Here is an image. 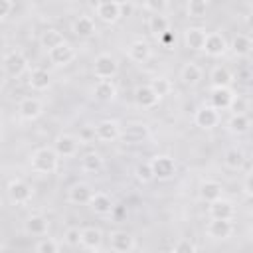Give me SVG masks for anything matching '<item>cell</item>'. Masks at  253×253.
<instances>
[{"label": "cell", "mask_w": 253, "mask_h": 253, "mask_svg": "<svg viewBox=\"0 0 253 253\" xmlns=\"http://www.w3.org/2000/svg\"><path fill=\"white\" fill-rule=\"evenodd\" d=\"M57 162H59V154L55 152L53 146L36 148L30 156V166L38 174H53L57 170Z\"/></svg>", "instance_id": "cell-1"}, {"label": "cell", "mask_w": 253, "mask_h": 253, "mask_svg": "<svg viewBox=\"0 0 253 253\" xmlns=\"http://www.w3.org/2000/svg\"><path fill=\"white\" fill-rule=\"evenodd\" d=\"M93 73L97 79H113L119 73V61L111 53H99L93 63Z\"/></svg>", "instance_id": "cell-2"}, {"label": "cell", "mask_w": 253, "mask_h": 253, "mask_svg": "<svg viewBox=\"0 0 253 253\" xmlns=\"http://www.w3.org/2000/svg\"><path fill=\"white\" fill-rule=\"evenodd\" d=\"M150 164H152V170H154V178L160 180V182L172 180L174 174H176V162H174L172 156L156 154V156L150 158Z\"/></svg>", "instance_id": "cell-3"}, {"label": "cell", "mask_w": 253, "mask_h": 253, "mask_svg": "<svg viewBox=\"0 0 253 253\" xmlns=\"http://www.w3.org/2000/svg\"><path fill=\"white\" fill-rule=\"evenodd\" d=\"M97 18L105 24H115L123 18V2L119 0H101L95 8Z\"/></svg>", "instance_id": "cell-4"}, {"label": "cell", "mask_w": 253, "mask_h": 253, "mask_svg": "<svg viewBox=\"0 0 253 253\" xmlns=\"http://www.w3.org/2000/svg\"><path fill=\"white\" fill-rule=\"evenodd\" d=\"M93 132H95V138L97 140H101V142H113V140L121 138L123 128H121L119 121H115V119H103V121H99L95 125Z\"/></svg>", "instance_id": "cell-5"}, {"label": "cell", "mask_w": 253, "mask_h": 253, "mask_svg": "<svg viewBox=\"0 0 253 253\" xmlns=\"http://www.w3.org/2000/svg\"><path fill=\"white\" fill-rule=\"evenodd\" d=\"M4 71H6V75H10L14 79L20 77V75H24L28 71V59H26V55L22 51H18V49L8 51L4 55Z\"/></svg>", "instance_id": "cell-6"}, {"label": "cell", "mask_w": 253, "mask_h": 253, "mask_svg": "<svg viewBox=\"0 0 253 253\" xmlns=\"http://www.w3.org/2000/svg\"><path fill=\"white\" fill-rule=\"evenodd\" d=\"M6 192H8L10 202H12V204H16V206L28 204V202L32 200V196H34L32 186H30L28 182H24V180H10V182H8V188H6Z\"/></svg>", "instance_id": "cell-7"}, {"label": "cell", "mask_w": 253, "mask_h": 253, "mask_svg": "<svg viewBox=\"0 0 253 253\" xmlns=\"http://www.w3.org/2000/svg\"><path fill=\"white\" fill-rule=\"evenodd\" d=\"M194 123H196V126L210 130L219 125V111L213 105H202L194 115Z\"/></svg>", "instance_id": "cell-8"}, {"label": "cell", "mask_w": 253, "mask_h": 253, "mask_svg": "<svg viewBox=\"0 0 253 253\" xmlns=\"http://www.w3.org/2000/svg\"><path fill=\"white\" fill-rule=\"evenodd\" d=\"M146 138H150V128L144 123H130L121 132V140L126 144H138Z\"/></svg>", "instance_id": "cell-9"}, {"label": "cell", "mask_w": 253, "mask_h": 253, "mask_svg": "<svg viewBox=\"0 0 253 253\" xmlns=\"http://www.w3.org/2000/svg\"><path fill=\"white\" fill-rule=\"evenodd\" d=\"M208 213H210V217H213V219H233V215H235V206H233V202H229V200H225V198H217V200L210 202Z\"/></svg>", "instance_id": "cell-10"}, {"label": "cell", "mask_w": 253, "mask_h": 253, "mask_svg": "<svg viewBox=\"0 0 253 253\" xmlns=\"http://www.w3.org/2000/svg\"><path fill=\"white\" fill-rule=\"evenodd\" d=\"M109 245L117 253H130V251L136 249L134 237L130 233H126V231H113L109 235Z\"/></svg>", "instance_id": "cell-11"}, {"label": "cell", "mask_w": 253, "mask_h": 253, "mask_svg": "<svg viewBox=\"0 0 253 253\" xmlns=\"http://www.w3.org/2000/svg\"><path fill=\"white\" fill-rule=\"evenodd\" d=\"M227 40L221 32H210L208 38H206V45H204V51L210 55V57H219L227 51Z\"/></svg>", "instance_id": "cell-12"}, {"label": "cell", "mask_w": 253, "mask_h": 253, "mask_svg": "<svg viewBox=\"0 0 253 253\" xmlns=\"http://www.w3.org/2000/svg\"><path fill=\"white\" fill-rule=\"evenodd\" d=\"M42 113H43V103L36 97H26L18 105V115L24 121H36L38 117H42Z\"/></svg>", "instance_id": "cell-13"}, {"label": "cell", "mask_w": 253, "mask_h": 253, "mask_svg": "<svg viewBox=\"0 0 253 253\" xmlns=\"http://www.w3.org/2000/svg\"><path fill=\"white\" fill-rule=\"evenodd\" d=\"M208 235L211 237V239H215V241H225V239H229L231 237V233H233V223H231V219H213L211 217V221L208 223Z\"/></svg>", "instance_id": "cell-14"}, {"label": "cell", "mask_w": 253, "mask_h": 253, "mask_svg": "<svg viewBox=\"0 0 253 253\" xmlns=\"http://www.w3.org/2000/svg\"><path fill=\"white\" fill-rule=\"evenodd\" d=\"M47 57H49V61H51L53 65L63 67V65H69V63L75 59V49H73L67 42H63L61 45L49 49V51H47Z\"/></svg>", "instance_id": "cell-15"}, {"label": "cell", "mask_w": 253, "mask_h": 253, "mask_svg": "<svg viewBox=\"0 0 253 253\" xmlns=\"http://www.w3.org/2000/svg\"><path fill=\"white\" fill-rule=\"evenodd\" d=\"M53 148L59 156L63 158H71L77 154L79 150V140L73 136V134H59L55 140H53Z\"/></svg>", "instance_id": "cell-16"}, {"label": "cell", "mask_w": 253, "mask_h": 253, "mask_svg": "<svg viewBox=\"0 0 253 253\" xmlns=\"http://www.w3.org/2000/svg\"><path fill=\"white\" fill-rule=\"evenodd\" d=\"M237 95L231 91V87H213L211 89V105L217 109V111H225V109H231V103Z\"/></svg>", "instance_id": "cell-17"}, {"label": "cell", "mask_w": 253, "mask_h": 253, "mask_svg": "<svg viewBox=\"0 0 253 253\" xmlns=\"http://www.w3.org/2000/svg\"><path fill=\"white\" fill-rule=\"evenodd\" d=\"M89 208H91V211H93L95 215H101V217L111 215L113 210H115L113 200H111L105 192H95L93 198H91V202H89Z\"/></svg>", "instance_id": "cell-18"}, {"label": "cell", "mask_w": 253, "mask_h": 253, "mask_svg": "<svg viewBox=\"0 0 253 253\" xmlns=\"http://www.w3.org/2000/svg\"><path fill=\"white\" fill-rule=\"evenodd\" d=\"M134 101H136V105L138 107H142V109H152L158 101H160V97L156 95V91L150 87V83L148 85H138L136 89H134Z\"/></svg>", "instance_id": "cell-19"}, {"label": "cell", "mask_w": 253, "mask_h": 253, "mask_svg": "<svg viewBox=\"0 0 253 253\" xmlns=\"http://www.w3.org/2000/svg\"><path fill=\"white\" fill-rule=\"evenodd\" d=\"M93 194H95V192L91 190L89 184L77 182V184H73V186L67 190V200H69L71 204H89L91 198H93Z\"/></svg>", "instance_id": "cell-20"}, {"label": "cell", "mask_w": 253, "mask_h": 253, "mask_svg": "<svg viewBox=\"0 0 253 253\" xmlns=\"http://www.w3.org/2000/svg\"><path fill=\"white\" fill-rule=\"evenodd\" d=\"M103 245V231L99 227H83L81 229V247L89 251H99Z\"/></svg>", "instance_id": "cell-21"}, {"label": "cell", "mask_w": 253, "mask_h": 253, "mask_svg": "<svg viewBox=\"0 0 253 253\" xmlns=\"http://www.w3.org/2000/svg\"><path fill=\"white\" fill-rule=\"evenodd\" d=\"M206 38H208V34H206L204 28H188V30L184 32V45H186L188 49L200 51V49H204V45H206Z\"/></svg>", "instance_id": "cell-22"}, {"label": "cell", "mask_w": 253, "mask_h": 253, "mask_svg": "<svg viewBox=\"0 0 253 253\" xmlns=\"http://www.w3.org/2000/svg\"><path fill=\"white\" fill-rule=\"evenodd\" d=\"M126 55H128V59L134 61V63H144V61H148V57H150V45H148V42H144V40H134V42L128 45Z\"/></svg>", "instance_id": "cell-23"}, {"label": "cell", "mask_w": 253, "mask_h": 253, "mask_svg": "<svg viewBox=\"0 0 253 253\" xmlns=\"http://www.w3.org/2000/svg\"><path fill=\"white\" fill-rule=\"evenodd\" d=\"M93 95L101 103H111L117 97V87L111 79H99L97 85L93 87Z\"/></svg>", "instance_id": "cell-24"}, {"label": "cell", "mask_w": 253, "mask_h": 253, "mask_svg": "<svg viewBox=\"0 0 253 253\" xmlns=\"http://www.w3.org/2000/svg\"><path fill=\"white\" fill-rule=\"evenodd\" d=\"M47 229H49V221L40 213H34L24 221V231L28 235H45Z\"/></svg>", "instance_id": "cell-25"}, {"label": "cell", "mask_w": 253, "mask_h": 253, "mask_svg": "<svg viewBox=\"0 0 253 253\" xmlns=\"http://www.w3.org/2000/svg\"><path fill=\"white\" fill-rule=\"evenodd\" d=\"M200 198L204 200V202H213V200H217V198H223V186L219 184V182H215V180H204L202 184H200Z\"/></svg>", "instance_id": "cell-26"}, {"label": "cell", "mask_w": 253, "mask_h": 253, "mask_svg": "<svg viewBox=\"0 0 253 253\" xmlns=\"http://www.w3.org/2000/svg\"><path fill=\"white\" fill-rule=\"evenodd\" d=\"M202 67L198 65V63H194V61H188L184 67H182V71H180V79L184 81V85H188V87H196L200 81H202Z\"/></svg>", "instance_id": "cell-27"}, {"label": "cell", "mask_w": 253, "mask_h": 253, "mask_svg": "<svg viewBox=\"0 0 253 253\" xmlns=\"http://www.w3.org/2000/svg\"><path fill=\"white\" fill-rule=\"evenodd\" d=\"M49 83H51L49 73H47L45 69H42V67L32 69L30 75H28V85H30L34 91H45V89H49Z\"/></svg>", "instance_id": "cell-28"}, {"label": "cell", "mask_w": 253, "mask_h": 253, "mask_svg": "<svg viewBox=\"0 0 253 253\" xmlns=\"http://www.w3.org/2000/svg\"><path fill=\"white\" fill-rule=\"evenodd\" d=\"M245 154H243V150L241 148H237V146H231V148H227L225 152H223V164H225V168H229V170H239V168H243L245 166Z\"/></svg>", "instance_id": "cell-29"}, {"label": "cell", "mask_w": 253, "mask_h": 253, "mask_svg": "<svg viewBox=\"0 0 253 253\" xmlns=\"http://www.w3.org/2000/svg\"><path fill=\"white\" fill-rule=\"evenodd\" d=\"M251 126V121L245 113H233L231 119L227 121V130L231 134H245Z\"/></svg>", "instance_id": "cell-30"}, {"label": "cell", "mask_w": 253, "mask_h": 253, "mask_svg": "<svg viewBox=\"0 0 253 253\" xmlns=\"http://www.w3.org/2000/svg\"><path fill=\"white\" fill-rule=\"evenodd\" d=\"M229 47H231V51H233L235 55L245 57V55H249V53L253 51V40H251L249 36H245V34H237V36L231 40Z\"/></svg>", "instance_id": "cell-31"}, {"label": "cell", "mask_w": 253, "mask_h": 253, "mask_svg": "<svg viewBox=\"0 0 253 253\" xmlns=\"http://www.w3.org/2000/svg\"><path fill=\"white\" fill-rule=\"evenodd\" d=\"M95 32H97L95 22L89 16H79L73 22V34L77 38H91V36H95Z\"/></svg>", "instance_id": "cell-32"}, {"label": "cell", "mask_w": 253, "mask_h": 253, "mask_svg": "<svg viewBox=\"0 0 253 253\" xmlns=\"http://www.w3.org/2000/svg\"><path fill=\"white\" fill-rule=\"evenodd\" d=\"M63 42H65V38H63V34H61L57 28H47V30L42 34V38H40V43H42V47H43L45 51H49V49L61 45Z\"/></svg>", "instance_id": "cell-33"}, {"label": "cell", "mask_w": 253, "mask_h": 253, "mask_svg": "<svg viewBox=\"0 0 253 253\" xmlns=\"http://www.w3.org/2000/svg\"><path fill=\"white\" fill-rule=\"evenodd\" d=\"M210 79H211V85H213V87H231V83H233V73H231L227 67L217 65V67L211 69Z\"/></svg>", "instance_id": "cell-34"}, {"label": "cell", "mask_w": 253, "mask_h": 253, "mask_svg": "<svg viewBox=\"0 0 253 253\" xmlns=\"http://www.w3.org/2000/svg\"><path fill=\"white\" fill-rule=\"evenodd\" d=\"M170 30V22H168V18L166 16H162V14H152L150 18H148V32L158 40L164 32H168Z\"/></svg>", "instance_id": "cell-35"}, {"label": "cell", "mask_w": 253, "mask_h": 253, "mask_svg": "<svg viewBox=\"0 0 253 253\" xmlns=\"http://www.w3.org/2000/svg\"><path fill=\"white\" fill-rule=\"evenodd\" d=\"M103 168V156L99 154V152H95V150H91V152H87V154H83L81 156V170L83 172H99Z\"/></svg>", "instance_id": "cell-36"}, {"label": "cell", "mask_w": 253, "mask_h": 253, "mask_svg": "<svg viewBox=\"0 0 253 253\" xmlns=\"http://www.w3.org/2000/svg\"><path fill=\"white\" fill-rule=\"evenodd\" d=\"M134 178L140 182V184H150L154 178V170H152V164L150 160L148 162H138L136 168H134Z\"/></svg>", "instance_id": "cell-37"}, {"label": "cell", "mask_w": 253, "mask_h": 253, "mask_svg": "<svg viewBox=\"0 0 253 253\" xmlns=\"http://www.w3.org/2000/svg\"><path fill=\"white\" fill-rule=\"evenodd\" d=\"M150 87L156 91L158 97H166V95H170V91H172V83H170V79L164 77V75H156V77H152Z\"/></svg>", "instance_id": "cell-38"}, {"label": "cell", "mask_w": 253, "mask_h": 253, "mask_svg": "<svg viewBox=\"0 0 253 253\" xmlns=\"http://www.w3.org/2000/svg\"><path fill=\"white\" fill-rule=\"evenodd\" d=\"M206 10H208V0H188L186 4V12L190 18H204L206 16Z\"/></svg>", "instance_id": "cell-39"}, {"label": "cell", "mask_w": 253, "mask_h": 253, "mask_svg": "<svg viewBox=\"0 0 253 253\" xmlns=\"http://www.w3.org/2000/svg\"><path fill=\"white\" fill-rule=\"evenodd\" d=\"M36 253H57L61 249L59 241L53 239V237H42L38 243H36Z\"/></svg>", "instance_id": "cell-40"}, {"label": "cell", "mask_w": 253, "mask_h": 253, "mask_svg": "<svg viewBox=\"0 0 253 253\" xmlns=\"http://www.w3.org/2000/svg\"><path fill=\"white\" fill-rule=\"evenodd\" d=\"M63 241L69 247H79L81 245V229L79 227H67L63 233Z\"/></svg>", "instance_id": "cell-41"}, {"label": "cell", "mask_w": 253, "mask_h": 253, "mask_svg": "<svg viewBox=\"0 0 253 253\" xmlns=\"http://www.w3.org/2000/svg\"><path fill=\"white\" fill-rule=\"evenodd\" d=\"M172 251H174V253H196V251H198V245H196L192 239L182 237V239H178V241L174 243Z\"/></svg>", "instance_id": "cell-42"}, {"label": "cell", "mask_w": 253, "mask_h": 253, "mask_svg": "<svg viewBox=\"0 0 253 253\" xmlns=\"http://www.w3.org/2000/svg\"><path fill=\"white\" fill-rule=\"evenodd\" d=\"M168 8V0H148L146 10H150L152 14H162Z\"/></svg>", "instance_id": "cell-43"}, {"label": "cell", "mask_w": 253, "mask_h": 253, "mask_svg": "<svg viewBox=\"0 0 253 253\" xmlns=\"http://www.w3.org/2000/svg\"><path fill=\"white\" fill-rule=\"evenodd\" d=\"M12 10H14V2L12 0H0V20H8Z\"/></svg>", "instance_id": "cell-44"}, {"label": "cell", "mask_w": 253, "mask_h": 253, "mask_svg": "<svg viewBox=\"0 0 253 253\" xmlns=\"http://www.w3.org/2000/svg\"><path fill=\"white\" fill-rule=\"evenodd\" d=\"M158 42H160L164 47H168V49H170V47L174 45V42H176V38H174V32H170V30H168V32H164V34L158 38Z\"/></svg>", "instance_id": "cell-45"}, {"label": "cell", "mask_w": 253, "mask_h": 253, "mask_svg": "<svg viewBox=\"0 0 253 253\" xmlns=\"http://www.w3.org/2000/svg\"><path fill=\"white\" fill-rule=\"evenodd\" d=\"M243 192L249 196V198H253V170L245 176V180H243Z\"/></svg>", "instance_id": "cell-46"}, {"label": "cell", "mask_w": 253, "mask_h": 253, "mask_svg": "<svg viewBox=\"0 0 253 253\" xmlns=\"http://www.w3.org/2000/svg\"><path fill=\"white\" fill-rule=\"evenodd\" d=\"M231 109H233V113H243V101L235 97L233 103H231Z\"/></svg>", "instance_id": "cell-47"}, {"label": "cell", "mask_w": 253, "mask_h": 253, "mask_svg": "<svg viewBox=\"0 0 253 253\" xmlns=\"http://www.w3.org/2000/svg\"><path fill=\"white\" fill-rule=\"evenodd\" d=\"M130 4L134 6V8H138V10H146V6H148V0H130Z\"/></svg>", "instance_id": "cell-48"}, {"label": "cell", "mask_w": 253, "mask_h": 253, "mask_svg": "<svg viewBox=\"0 0 253 253\" xmlns=\"http://www.w3.org/2000/svg\"><path fill=\"white\" fill-rule=\"evenodd\" d=\"M245 26H247V30L253 34V12L247 14V18H245Z\"/></svg>", "instance_id": "cell-49"}, {"label": "cell", "mask_w": 253, "mask_h": 253, "mask_svg": "<svg viewBox=\"0 0 253 253\" xmlns=\"http://www.w3.org/2000/svg\"><path fill=\"white\" fill-rule=\"evenodd\" d=\"M130 6H132V4H125V2H123V16H128V12H130Z\"/></svg>", "instance_id": "cell-50"}, {"label": "cell", "mask_w": 253, "mask_h": 253, "mask_svg": "<svg viewBox=\"0 0 253 253\" xmlns=\"http://www.w3.org/2000/svg\"><path fill=\"white\" fill-rule=\"evenodd\" d=\"M245 162H247V164H249V170H253V154H251V156H249V158H247V160H245Z\"/></svg>", "instance_id": "cell-51"}, {"label": "cell", "mask_w": 253, "mask_h": 253, "mask_svg": "<svg viewBox=\"0 0 253 253\" xmlns=\"http://www.w3.org/2000/svg\"><path fill=\"white\" fill-rule=\"evenodd\" d=\"M249 237H251V241H253V227H251V231H249Z\"/></svg>", "instance_id": "cell-52"}, {"label": "cell", "mask_w": 253, "mask_h": 253, "mask_svg": "<svg viewBox=\"0 0 253 253\" xmlns=\"http://www.w3.org/2000/svg\"><path fill=\"white\" fill-rule=\"evenodd\" d=\"M57 2H71V0H57Z\"/></svg>", "instance_id": "cell-53"}]
</instances>
